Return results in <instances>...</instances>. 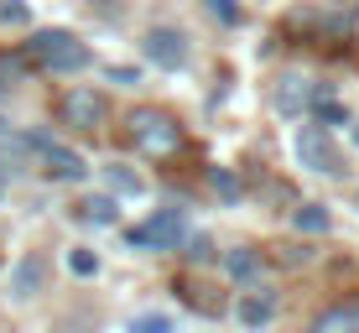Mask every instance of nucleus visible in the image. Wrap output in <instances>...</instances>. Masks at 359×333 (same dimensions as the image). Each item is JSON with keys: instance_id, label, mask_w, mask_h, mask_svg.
<instances>
[{"instance_id": "obj_20", "label": "nucleus", "mask_w": 359, "mask_h": 333, "mask_svg": "<svg viewBox=\"0 0 359 333\" xmlns=\"http://www.w3.org/2000/svg\"><path fill=\"white\" fill-rule=\"evenodd\" d=\"M68 271H73V276H94V271H99V255H94V250H68Z\"/></svg>"}, {"instance_id": "obj_8", "label": "nucleus", "mask_w": 359, "mask_h": 333, "mask_svg": "<svg viewBox=\"0 0 359 333\" xmlns=\"http://www.w3.org/2000/svg\"><path fill=\"white\" fill-rule=\"evenodd\" d=\"M307 109H313V83L297 79V73H287V79L276 83V115L297 120V115H307Z\"/></svg>"}, {"instance_id": "obj_19", "label": "nucleus", "mask_w": 359, "mask_h": 333, "mask_svg": "<svg viewBox=\"0 0 359 333\" xmlns=\"http://www.w3.org/2000/svg\"><path fill=\"white\" fill-rule=\"evenodd\" d=\"M130 333H172V318L167 313H141L130 323Z\"/></svg>"}, {"instance_id": "obj_13", "label": "nucleus", "mask_w": 359, "mask_h": 333, "mask_svg": "<svg viewBox=\"0 0 359 333\" xmlns=\"http://www.w3.org/2000/svg\"><path fill=\"white\" fill-rule=\"evenodd\" d=\"M313 333H359V307H333L313 323Z\"/></svg>"}, {"instance_id": "obj_22", "label": "nucleus", "mask_w": 359, "mask_h": 333, "mask_svg": "<svg viewBox=\"0 0 359 333\" xmlns=\"http://www.w3.org/2000/svg\"><path fill=\"white\" fill-rule=\"evenodd\" d=\"M354 146H359V125H354Z\"/></svg>"}, {"instance_id": "obj_23", "label": "nucleus", "mask_w": 359, "mask_h": 333, "mask_svg": "<svg viewBox=\"0 0 359 333\" xmlns=\"http://www.w3.org/2000/svg\"><path fill=\"white\" fill-rule=\"evenodd\" d=\"M354 198H359V193H354Z\"/></svg>"}, {"instance_id": "obj_10", "label": "nucleus", "mask_w": 359, "mask_h": 333, "mask_svg": "<svg viewBox=\"0 0 359 333\" xmlns=\"http://www.w3.org/2000/svg\"><path fill=\"white\" fill-rule=\"evenodd\" d=\"M42 281H47V261L42 255H27V261L16 266V276H11V292H16V297H36Z\"/></svg>"}, {"instance_id": "obj_6", "label": "nucleus", "mask_w": 359, "mask_h": 333, "mask_svg": "<svg viewBox=\"0 0 359 333\" xmlns=\"http://www.w3.org/2000/svg\"><path fill=\"white\" fill-rule=\"evenodd\" d=\"M141 47H146V57H151L156 68H167V73H177L182 63H188V36H182L177 27H151Z\"/></svg>"}, {"instance_id": "obj_12", "label": "nucleus", "mask_w": 359, "mask_h": 333, "mask_svg": "<svg viewBox=\"0 0 359 333\" xmlns=\"http://www.w3.org/2000/svg\"><path fill=\"white\" fill-rule=\"evenodd\" d=\"M224 271H229L234 281H255V276H261V255H255L250 245H240V250L224 255Z\"/></svg>"}, {"instance_id": "obj_17", "label": "nucleus", "mask_w": 359, "mask_h": 333, "mask_svg": "<svg viewBox=\"0 0 359 333\" xmlns=\"http://www.w3.org/2000/svg\"><path fill=\"white\" fill-rule=\"evenodd\" d=\"M27 21H32L27 0H0V27H27Z\"/></svg>"}, {"instance_id": "obj_2", "label": "nucleus", "mask_w": 359, "mask_h": 333, "mask_svg": "<svg viewBox=\"0 0 359 333\" xmlns=\"http://www.w3.org/2000/svg\"><path fill=\"white\" fill-rule=\"evenodd\" d=\"M126 240L135 250H177L182 240H188V219H182V208H156L146 224H135Z\"/></svg>"}, {"instance_id": "obj_1", "label": "nucleus", "mask_w": 359, "mask_h": 333, "mask_svg": "<svg viewBox=\"0 0 359 333\" xmlns=\"http://www.w3.org/2000/svg\"><path fill=\"white\" fill-rule=\"evenodd\" d=\"M27 57H36L42 68H53V73H83L94 63V53L79 42L73 32H32V42H27Z\"/></svg>"}, {"instance_id": "obj_7", "label": "nucleus", "mask_w": 359, "mask_h": 333, "mask_svg": "<svg viewBox=\"0 0 359 333\" xmlns=\"http://www.w3.org/2000/svg\"><path fill=\"white\" fill-rule=\"evenodd\" d=\"M104 115H109V104H104V94H99V89H68L63 94V120H68V125L99 130V125H104Z\"/></svg>"}, {"instance_id": "obj_5", "label": "nucleus", "mask_w": 359, "mask_h": 333, "mask_svg": "<svg viewBox=\"0 0 359 333\" xmlns=\"http://www.w3.org/2000/svg\"><path fill=\"white\" fill-rule=\"evenodd\" d=\"M27 151L47 167V177H57V182H83V172H89L83 156L68 151V146H57L53 135H27Z\"/></svg>"}, {"instance_id": "obj_18", "label": "nucleus", "mask_w": 359, "mask_h": 333, "mask_svg": "<svg viewBox=\"0 0 359 333\" xmlns=\"http://www.w3.org/2000/svg\"><path fill=\"white\" fill-rule=\"evenodd\" d=\"M203 6H208V16H214V21H224V27H240V16H245V11H240V0H203Z\"/></svg>"}, {"instance_id": "obj_14", "label": "nucleus", "mask_w": 359, "mask_h": 333, "mask_svg": "<svg viewBox=\"0 0 359 333\" xmlns=\"http://www.w3.org/2000/svg\"><path fill=\"white\" fill-rule=\"evenodd\" d=\"M292 224L302 229V234H328V224H333V214H328L323 203H302V208H297V214H292Z\"/></svg>"}, {"instance_id": "obj_3", "label": "nucleus", "mask_w": 359, "mask_h": 333, "mask_svg": "<svg viewBox=\"0 0 359 333\" xmlns=\"http://www.w3.org/2000/svg\"><path fill=\"white\" fill-rule=\"evenodd\" d=\"M126 130L146 156H167L177 146V125H172V115H162V109H130Z\"/></svg>"}, {"instance_id": "obj_11", "label": "nucleus", "mask_w": 359, "mask_h": 333, "mask_svg": "<svg viewBox=\"0 0 359 333\" xmlns=\"http://www.w3.org/2000/svg\"><path fill=\"white\" fill-rule=\"evenodd\" d=\"M79 219H83V224H115V219H120V203L109 198V193H94V198L79 203Z\"/></svg>"}, {"instance_id": "obj_21", "label": "nucleus", "mask_w": 359, "mask_h": 333, "mask_svg": "<svg viewBox=\"0 0 359 333\" xmlns=\"http://www.w3.org/2000/svg\"><path fill=\"white\" fill-rule=\"evenodd\" d=\"M182 245H188V250H182L188 261H198V266H208V261H214V245H208L203 234H193V240H182Z\"/></svg>"}, {"instance_id": "obj_15", "label": "nucleus", "mask_w": 359, "mask_h": 333, "mask_svg": "<svg viewBox=\"0 0 359 333\" xmlns=\"http://www.w3.org/2000/svg\"><path fill=\"white\" fill-rule=\"evenodd\" d=\"M104 177H109V198H135V193L146 188V182L135 177V172H126V167H109Z\"/></svg>"}, {"instance_id": "obj_16", "label": "nucleus", "mask_w": 359, "mask_h": 333, "mask_svg": "<svg viewBox=\"0 0 359 333\" xmlns=\"http://www.w3.org/2000/svg\"><path fill=\"white\" fill-rule=\"evenodd\" d=\"M208 182H214V193H219L224 203H240V182H234L229 167H208Z\"/></svg>"}, {"instance_id": "obj_4", "label": "nucleus", "mask_w": 359, "mask_h": 333, "mask_svg": "<svg viewBox=\"0 0 359 333\" xmlns=\"http://www.w3.org/2000/svg\"><path fill=\"white\" fill-rule=\"evenodd\" d=\"M297 162H302L307 172H323V177H339L344 172V156H339V146H333V135L323 125H302L297 130Z\"/></svg>"}, {"instance_id": "obj_9", "label": "nucleus", "mask_w": 359, "mask_h": 333, "mask_svg": "<svg viewBox=\"0 0 359 333\" xmlns=\"http://www.w3.org/2000/svg\"><path fill=\"white\" fill-rule=\"evenodd\" d=\"M271 313H276V297H271V292H240V302H234V318H240L245 328H266Z\"/></svg>"}]
</instances>
